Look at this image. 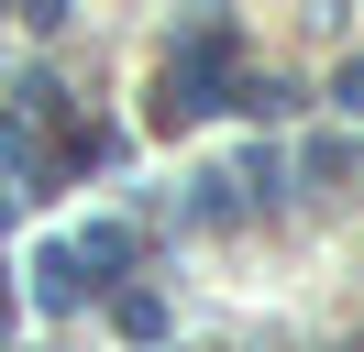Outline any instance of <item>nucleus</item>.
Segmentation results:
<instances>
[{"mask_svg": "<svg viewBox=\"0 0 364 352\" xmlns=\"http://www.w3.org/2000/svg\"><path fill=\"white\" fill-rule=\"evenodd\" d=\"M221 66H232V33H221V22H199V33L166 55V77H155V121H199V110H221V99H210Z\"/></svg>", "mask_w": 364, "mask_h": 352, "instance_id": "obj_1", "label": "nucleus"}, {"mask_svg": "<svg viewBox=\"0 0 364 352\" xmlns=\"http://www.w3.org/2000/svg\"><path fill=\"white\" fill-rule=\"evenodd\" d=\"M67 253H77V275H89V286H111L122 264H133V231H122V220H100V231H77Z\"/></svg>", "mask_w": 364, "mask_h": 352, "instance_id": "obj_2", "label": "nucleus"}, {"mask_svg": "<svg viewBox=\"0 0 364 352\" xmlns=\"http://www.w3.org/2000/svg\"><path fill=\"white\" fill-rule=\"evenodd\" d=\"M33 297H45V308H77V297H89V275H77L67 242H45V253H33Z\"/></svg>", "mask_w": 364, "mask_h": 352, "instance_id": "obj_3", "label": "nucleus"}, {"mask_svg": "<svg viewBox=\"0 0 364 352\" xmlns=\"http://www.w3.org/2000/svg\"><path fill=\"white\" fill-rule=\"evenodd\" d=\"M122 330H133V341H155V330H166V297H155V286H133V297H122Z\"/></svg>", "mask_w": 364, "mask_h": 352, "instance_id": "obj_4", "label": "nucleus"}, {"mask_svg": "<svg viewBox=\"0 0 364 352\" xmlns=\"http://www.w3.org/2000/svg\"><path fill=\"white\" fill-rule=\"evenodd\" d=\"M342 110H364V66H342Z\"/></svg>", "mask_w": 364, "mask_h": 352, "instance_id": "obj_5", "label": "nucleus"}]
</instances>
